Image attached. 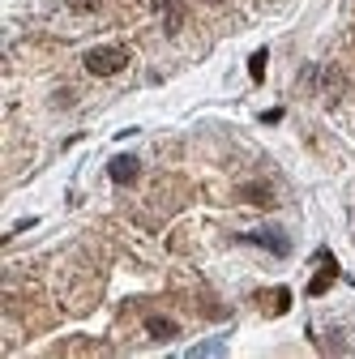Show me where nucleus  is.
Listing matches in <instances>:
<instances>
[{"instance_id":"f257e3e1","label":"nucleus","mask_w":355,"mask_h":359,"mask_svg":"<svg viewBox=\"0 0 355 359\" xmlns=\"http://www.w3.org/2000/svg\"><path fill=\"white\" fill-rule=\"evenodd\" d=\"M128 65V52L116 48V43H107V48H91L86 52V73H95V77H112Z\"/></svg>"},{"instance_id":"f03ea898","label":"nucleus","mask_w":355,"mask_h":359,"mask_svg":"<svg viewBox=\"0 0 355 359\" xmlns=\"http://www.w3.org/2000/svg\"><path fill=\"white\" fill-rule=\"evenodd\" d=\"M107 175H112V184H133V180L142 175V158L138 154H116L107 163Z\"/></svg>"},{"instance_id":"7ed1b4c3","label":"nucleus","mask_w":355,"mask_h":359,"mask_svg":"<svg viewBox=\"0 0 355 359\" xmlns=\"http://www.w3.org/2000/svg\"><path fill=\"white\" fill-rule=\"evenodd\" d=\"M317 257H321V269L313 274V283H308V295H326V291L334 287V278H338V261H334L326 248H321Z\"/></svg>"},{"instance_id":"20e7f679","label":"nucleus","mask_w":355,"mask_h":359,"mask_svg":"<svg viewBox=\"0 0 355 359\" xmlns=\"http://www.w3.org/2000/svg\"><path fill=\"white\" fill-rule=\"evenodd\" d=\"M248 244H261V248H270V252H279V257H287L291 252V240L283 236V231H270V227H265V231H253V236H244Z\"/></svg>"},{"instance_id":"39448f33","label":"nucleus","mask_w":355,"mask_h":359,"mask_svg":"<svg viewBox=\"0 0 355 359\" xmlns=\"http://www.w3.org/2000/svg\"><path fill=\"white\" fill-rule=\"evenodd\" d=\"M159 9H163V30L167 34H180V26H185V0H159Z\"/></svg>"},{"instance_id":"423d86ee","label":"nucleus","mask_w":355,"mask_h":359,"mask_svg":"<svg viewBox=\"0 0 355 359\" xmlns=\"http://www.w3.org/2000/svg\"><path fill=\"white\" fill-rule=\"evenodd\" d=\"M146 334H150L154 342H171L175 334H180V325L167 321V317H150V321H146Z\"/></svg>"},{"instance_id":"0eeeda50","label":"nucleus","mask_w":355,"mask_h":359,"mask_svg":"<svg viewBox=\"0 0 355 359\" xmlns=\"http://www.w3.org/2000/svg\"><path fill=\"white\" fill-rule=\"evenodd\" d=\"M240 197L253 201V205H274V189H270V184H261V180H257V184H244Z\"/></svg>"},{"instance_id":"6e6552de","label":"nucleus","mask_w":355,"mask_h":359,"mask_svg":"<svg viewBox=\"0 0 355 359\" xmlns=\"http://www.w3.org/2000/svg\"><path fill=\"white\" fill-rule=\"evenodd\" d=\"M265 56H270V52H265V48L248 56V77H253V81H261V77H265Z\"/></svg>"},{"instance_id":"1a4fd4ad","label":"nucleus","mask_w":355,"mask_h":359,"mask_svg":"<svg viewBox=\"0 0 355 359\" xmlns=\"http://www.w3.org/2000/svg\"><path fill=\"white\" fill-rule=\"evenodd\" d=\"M287 308H291V291H287V287H279V291L270 295V312H287Z\"/></svg>"},{"instance_id":"9d476101","label":"nucleus","mask_w":355,"mask_h":359,"mask_svg":"<svg viewBox=\"0 0 355 359\" xmlns=\"http://www.w3.org/2000/svg\"><path fill=\"white\" fill-rule=\"evenodd\" d=\"M69 9H77V13H91V9H99V0H69Z\"/></svg>"},{"instance_id":"9b49d317","label":"nucleus","mask_w":355,"mask_h":359,"mask_svg":"<svg viewBox=\"0 0 355 359\" xmlns=\"http://www.w3.org/2000/svg\"><path fill=\"white\" fill-rule=\"evenodd\" d=\"M206 5H223V0H206Z\"/></svg>"}]
</instances>
